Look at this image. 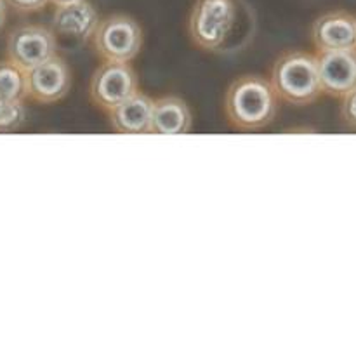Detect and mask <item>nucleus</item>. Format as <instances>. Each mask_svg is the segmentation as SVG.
Segmentation results:
<instances>
[{"label": "nucleus", "instance_id": "nucleus-1", "mask_svg": "<svg viewBox=\"0 0 356 356\" xmlns=\"http://www.w3.org/2000/svg\"><path fill=\"white\" fill-rule=\"evenodd\" d=\"M280 97L270 79L263 75H240L229 83L225 94V115L233 129L256 132L277 118Z\"/></svg>", "mask_w": 356, "mask_h": 356}, {"label": "nucleus", "instance_id": "nucleus-2", "mask_svg": "<svg viewBox=\"0 0 356 356\" xmlns=\"http://www.w3.org/2000/svg\"><path fill=\"white\" fill-rule=\"evenodd\" d=\"M270 82L280 101L292 106L315 103L323 94L318 56L299 49L284 52L271 66Z\"/></svg>", "mask_w": 356, "mask_h": 356}, {"label": "nucleus", "instance_id": "nucleus-3", "mask_svg": "<svg viewBox=\"0 0 356 356\" xmlns=\"http://www.w3.org/2000/svg\"><path fill=\"white\" fill-rule=\"evenodd\" d=\"M238 23L236 0H197L188 17V35L200 51H228L233 33L238 31Z\"/></svg>", "mask_w": 356, "mask_h": 356}, {"label": "nucleus", "instance_id": "nucleus-4", "mask_svg": "<svg viewBox=\"0 0 356 356\" xmlns=\"http://www.w3.org/2000/svg\"><path fill=\"white\" fill-rule=\"evenodd\" d=\"M90 42L103 61L131 63L143 47L141 24L127 14H110L99 19Z\"/></svg>", "mask_w": 356, "mask_h": 356}, {"label": "nucleus", "instance_id": "nucleus-5", "mask_svg": "<svg viewBox=\"0 0 356 356\" xmlns=\"http://www.w3.org/2000/svg\"><path fill=\"white\" fill-rule=\"evenodd\" d=\"M139 90V76L131 63L103 61L89 83L90 101L110 113Z\"/></svg>", "mask_w": 356, "mask_h": 356}, {"label": "nucleus", "instance_id": "nucleus-6", "mask_svg": "<svg viewBox=\"0 0 356 356\" xmlns=\"http://www.w3.org/2000/svg\"><path fill=\"white\" fill-rule=\"evenodd\" d=\"M7 59L30 72L35 66L58 56L56 31L44 24H21L7 37Z\"/></svg>", "mask_w": 356, "mask_h": 356}, {"label": "nucleus", "instance_id": "nucleus-7", "mask_svg": "<svg viewBox=\"0 0 356 356\" xmlns=\"http://www.w3.org/2000/svg\"><path fill=\"white\" fill-rule=\"evenodd\" d=\"M72 89V72L68 63L59 56L26 72V97L40 104H52L65 99Z\"/></svg>", "mask_w": 356, "mask_h": 356}, {"label": "nucleus", "instance_id": "nucleus-8", "mask_svg": "<svg viewBox=\"0 0 356 356\" xmlns=\"http://www.w3.org/2000/svg\"><path fill=\"white\" fill-rule=\"evenodd\" d=\"M312 40L318 52L356 49V16L346 10H330L315 19Z\"/></svg>", "mask_w": 356, "mask_h": 356}, {"label": "nucleus", "instance_id": "nucleus-9", "mask_svg": "<svg viewBox=\"0 0 356 356\" xmlns=\"http://www.w3.org/2000/svg\"><path fill=\"white\" fill-rule=\"evenodd\" d=\"M318 72L323 94L343 99L356 87V49L320 52Z\"/></svg>", "mask_w": 356, "mask_h": 356}, {"label": "nucleus", "instance_id": "nucleus-10", "mask_svg": "<svg viewBox=\"0 0 356 356\" xmlns=\"http://www.w3.org/2000/svg\"><path fill=\"white\" fill-rule=\"evenodd\" d=\"M153 104H155V99H152L148 94L138 90L129 99H125L124 103H120L108 113L111 129L117 134H152Z\"/></svg>", "mask_w": 356, "mask_h": 356}, {"label": "nucleus", "instance_id": "nucleus-11", "mask_svg": "<svg viewBox=\"0 0 356 356\" xmlns=\"http://www.w3.org/2000/svg\"><path fill=\"white\" fill-rule=\"evenodd\" d=\"M51 24L56 35L76 40H90L99 24V16L89 0H79L65 6H56Z\"/></svg>", "mask_w": 356, "mask_h": 356}, {"label": "nucleus", "instance_id": "nucleus-12", "mask_svg": "<svg viewBox=\"0 0 356 356\" xmlns=\"http://www.w3.org/2000/svg\"><path fill=\"white\" fill-rule=\"evenodd\" d=\"M193 115L190 106L179 96H162L153 104L152 134L183 136L191 131Z\"/></svg>", "mask_w": 356, "mask_h": 356}, {"label": "nucleus", "instance_id": "nucleus-13", "mask_svg": "<svg viewBox=\"0 0 356 356\" xmlns=\"http://www.w3.org/2000/svg\"><path fill=\"white\" fill-rule=\"evenodd\" d=\"M0 97L14 101L26 99V72L9 59L0 61Z\"/></svg>", "mask_w": 356, "mask_h": 356}, {"label": "nucleus", "instance_id": "nucleus-14", "mask_svg": "<svg viewBox=\"0 0 356 356\" xmlns=\"http://www.w3.org/2000/svg\"><path fill=\"white\" fill-rule=\"evenodd\" d=\"M26 120V108L23 101L0 97V132H13Z\"/></svg>", "mask_w": 356, "mask_h": 356}, {"label": "nucleus", "instance_id": "nucleus-15", "mask_svg": "<svg viewBox=\"0 0 356 356\" xmlns=\"http://www.w3.org/2000/svg\"><path fill=\"white\" fill-rule=\"evenodd\" d=\"M341 118L348 127L356 129V87L343 97L341 103Z\"/></svg>", "mask_w": 356, "mask_h": 356}, {"label": "nucleus", "instance_id": "nucleus-16", "mask_svg": "<svg viewBox=\"0 0 356 356\" xmlns=\"http://www.w3.org/2000/svg\"><path fill=\"white\" fill-rule=\"evenodd\" d=\"M6 2L7 6H9L10 9L16 10V13L30 14L42 10L47 3H51V0H6Z\"/></svg>", "mask_w": 356, "mask_h": 356}, {"label": "nucleus", "instance_id": "nucleus-17", "mask_svg": "<svg viewBox=\"0 0 356 356\" xmlns=\"http://www.w3.org/2000/svg\"><path fill=\"white\" fill-rule=\"evenodd\" d=\"M7 2L6 0H0V33H2L3 26H6L7 23Z\"/></svg>", "mask_w": 356, "mask_h": 356}, {"label": "nucleus", "instance_id": "nucleus-18", "mask_svg": "<svg viewBox=\"0 0 356 356\" xmlns=\"http://www.w3.org/2000/svg\"><path fill=\"white\" fill-rule=\"evenodd\" d=\"M72 2H79V0H51V3H54V6H65V3Z\"/></svg>", "mask_w": 356, "mask_h": 356}]
</instances>
